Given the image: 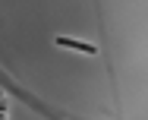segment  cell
<instances>
[{
  "mask_svg": "<svg viewBox=\"0 0 148 120\" xmlns=\"http://www.w3.org/2000/svg\"><path fill=\"white\" fill-rule=\"evenodd\" d=\"M57 44H66V48H76V51H85V54H95L91 44H82V41H69V38H57Z\"/></svg>",
  "mask_w": 148,
  "mask_h": 120,
  "instance_id": "6da1fadb",
  "label": "cell"
}]
</instances>
